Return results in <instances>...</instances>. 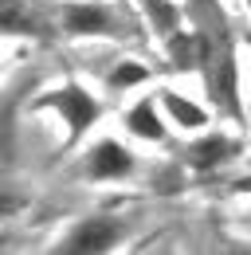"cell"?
<instances>
[{"mask_svg":"<svg viewBox=\"0 0 251 255\" xmlns=\"http://www.w3.org/2000/svg\"><path fill=\"white\" fill-rule=\"evenodd\" d=\"M83 177L87 181H126L133 173V153L118 137H98L91 149L83 153Z\"/></svg>","mask_w":251,"mask_h":255,"instance_id":"cell-3","label":"cell"},{"mask_svg":"<svg viewBox=\"0 0 251 255\" xmlns=\"http://www.w3.org/2000/svg\"><path fill=\"white\" fill-rule=\"evenodd\" d=\"M161 110H165V118H173L181 129H204L208 126V110L200 106V102H192V98L177 95V91H165L161 95Z\"/></svg>","mask_w":251,"mask_h":255,"instance_id":"cell-7","label":"cell"},{"mask_svg":"<svg viewBox=\"0 0 251 255\" xmlns=\"http://www.w3.org/2000/svg\"><path fill=\"white\" fill-rule=\"evenodd\" d=\"M236 153H240V141L228 133H208V137H196L192 145H185V161L192 169H220Z\"/></svg>","mask_w":251,"mask_h":255,"instance_id":"cell-5","label":"cell"},{"mask_svg":"<svg viewBox=\"0 0 251 255\" xmlns=\"http://www.w3.org/2000/svg\"><path fill=\"white\" fill-rule=\"evenodd\" d=\"M161 106H157L153 98H141V102H133L129 110H126V129L133 133V137H141V141H161L165 137V122H161Z\"/></svg>","mask_w":251,"mask_h":255,"instance_id":"cell-6","label":"cell"},{"mask_svg":"<svg viewBox=\"0 0 251 255\" xmlns=\"http://www.w3.org/2000/svg\"><path fill=\"white\" fill-rule=\"evenodd\" d=\"M145 79H149V67H145V63H137V59H122V63L110 71L106 83H110L114 91H129V87H141Z\"/></svg>","mask_w":251,"mask_h":255,"instance_id":"cell-8","label":"cell"},{"mask_svg":"<svg viewBox=\"0 0 251 255\" xmlns=\"http://www.w3.org/2000/svg\"><path fill=\"white\" fill-rule=\"evenodd\" d=\"M43 106H47V110H55L63 122H67L71 137H83V133L98 122V114H102L98 98H94L87 87H79V83H63L59 91L43 95Z\"/></svg>","mask_w":251,"mask_h":255,"instance_id":"cell-2","label":"cell"},{"mask_svg":"<svg viewBox=\"0 0 251 255\" xmlns=\"http://www.w3.org/2000/svg\"><path fill=\"white\" fill-rule=\"evenodd\" d=\"M59 20H63V32L71 35H114L118 32V20L110 8L102 4H91V0H79V4H63L59 8Z\"/></svg>","mask_w":251,"mask_h":255,"instance_id":"cell-4","label":"cell"},{"mask_svg":"<svg viewBox=\"0 0 251 255\" xmlns=\"http://www.w3.org/2000/svg\"><path fill=\"white\" fill-rule=\"evenodd\" d=\"M122 236H126V228L118 216H83L55 240V252H67V255L110 252V248H118Z\"/></svg>","mask_w":251,"mask_h":255,"instance_id":"cell-1","label":"cell"}]
</instances>
